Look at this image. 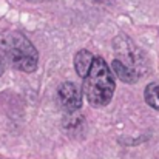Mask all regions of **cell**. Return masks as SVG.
<instances>
[{
    "instance_id": "1",
    "label": "cell",
    "mask_w": 159,
    "mask_h": 159,
    "mask_svg": "<svg viewBox=\"0 0 159 159\" xmlns=\"http://www.w3.org/2000/svg\"><path fill=\"white\" fill-rule=\"evenodd\" d=\"M114 93V74L102 57H96L91 71L84 79V96L96 108L105 107Z\"/></svg>"
},
{
    "instance_id": "2",
    "label": "cell",
    "mask_w": 159,
    "mask_h": 159,
    "mask_svg": "<svg viewBox=\"0 0 159 159\" xmlns=\"http://www.w3.org/2000/svg\"><path fill=\"white\" fill-rule=\"evenodd\" d=\"M3 53L9 63L23 73H33L39 63V53L31 40L19 31L9 33L3 40Z\"/></svg>"
},
{
    "instance_id": "3",
    "label": "cell",
    "mask_w": 159,
    "mask_h": 159,
    "mask_svg": "<svg viewBox=\"0 0 159 159\" xmlns=\"http://www.w3.org/2000/svg\"><path fill=\"white\" fill-rule=\"evenodd\" d=\"M114 48H116V53H117V60L124 62L125 65H128L130 68H133L139 76L147 70V60L144 57V54L141 53L131 42L128 37L125 36H119L116 39V43H114Z\"/></svg>"
},
{
    "instance_id": "4",
    "label": "cell",
    "mask_w": 159,
    "mask_h": 159,
    "mask_svg": "<svg viewBox=\"0 0 159 159\" xmlns=\"http://www.w3.org/2000/svg\"><path fill=\"white\" fill-rule=\"evenodd\" d=\"M57 94H59V101L62 107L66 108L68 111H77L82 107V91L73 82L60 84Z\"/></svg>"
},
{
    "instance_id": "5",
    "label": "cell",
    "mask_w": 159,
    "mask_h": 159,
    "mask_svg": "<svg viewBox=\"0 0 159 159\" xmlns=\"http://www.w3.org/2000/svg\"><path fill=\"white\" fill-rule=\"evenodd\" d=\"M94 59H96V57H93L91 51H88V50H80L79 53L76 54V57H74L76 73H77L80 77L85 79V77L88 76V73L91 71V66H93V63H94Z\"/></svg>"
},
{
    "instance_id": "6",
    "label": "cell",
    "mask_w": 159,
    "mask_h": 159,
    "mask_svg": "<svg viewBox=\"0 0 159 159\" xmlns=\"http://www.w3.org/2000/svg\"><path fill=\"white\" fill-rule=\"evenodd\" d=\"M111 68H113V73H114L122 82H125V84H136V82L139 80V77H141L133 68H130L128 65H125L124 62H120V60H117V59L113 60Z\"/></svg>"
},
{
    "instance_id": "7",
    "label": "cell",
    "mask_w": 159,
    "mask_h": 159,
    "mask_svg": "<svg viewBox=\"0 0 159 159\" xmlns=\"http://www.w3.org/2000/svg\"><path fill=\"white\" fill-rule=\"evenodd\" d=\"M144 99L155 110H159V82H152L144 91Z\"/></svg>"
},
{
    "instance_id": "8",
    "label": "cell",
    "mask_w": 159,
    "mask_h": 159,
    "mask_svg": "<svg viewBox=\"0 0 159 159\" xmlns=\"http://www.w3.org/2000/svg\"><path fill=\"white\" fill-rule=\"evenodd\" d=\"M3 71H5V53L0 51V76L3 74Z\"/></svg>"
}]
</instances>
